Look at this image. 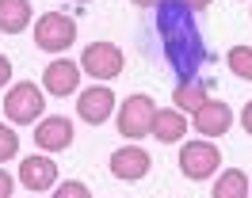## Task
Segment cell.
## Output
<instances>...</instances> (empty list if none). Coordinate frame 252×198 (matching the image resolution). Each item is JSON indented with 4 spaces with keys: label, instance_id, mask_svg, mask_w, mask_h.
<instances>
[{
    "label": "cell",
    "instance_id": "cell-1",
    "mask_svg": "<svg viewBox=\"0 0 252 198\" xmlns=\"http://www.w3.org/2000/svg\"><path fill=\"white\" fill-rule=\"evenodd\" d=\"M157 34H160L164 61L180 73V80H191L210 61V50L199 34V23H195V15L184 0H160L157 4Z\"/></svg>",
    "mask_w": 252,
    "mask_h": 198
},
{
    "label": "cell",
    "instance_id": "cell-2",
    "mask_svg": "<svg viewBox=\"0 0 252 198\" xmlns=\"http://www.w3.org/2000/svg\"><path fill=\"white\" fill-rule=\"evenodd\" d=\"M73 42H77V23H73L65 12L38 15V23H34V46H38V50L62 54V50H69Z\"/></svg>",
    "mask_w": 252,
    "mask_h": 198
},
{
    "label": "cell",
    "instance_id": "cell-3",
    "mask_svg": "<svg viewBox=\"0 0 252 198\" xmlns=\"http://www.w3.org/2000/svg\"><path fill=\"white\" fill-rule=\"evenodd\" d=\"M42 111H46V99H42V91L34 88V80L12 84L8 95H4V114L16 126H31L34 118H42Z\"/></svg>",
    "mask_w": 252,
    "mask_h": 198
},
{
    "label": "cell",
    "instance_id": "cell-4",
    "mask_svg": "<svg viewBox=\"0 0 252 198\" xmlns=\"http://www.w3.org/2000/svg\"><path fill=\"white\" fill-rule=\"evenodd\" d=\"M80 73L95 76V80H115V76L123 73V50L115 42L84 46V54H80Z\"/></svg>",
    "mask_w": 252,
    "mask_h": 198
},
{
    "label": "cell",
    "instance_id": "cell-5",
    "mask_svg": "<svg viewBox=\"0 0 252 198\" xmlns=\"http://www.w3.org/2000/svg\"><path fill=\"white\" fill-rule=\"evenodd\" d=\"M153 114H157V103L138 91V95H130L123 107H119V134L123 137H145L153 130Z\"/></svg>",
    "mask_w": 252,
    "mask_h": 198
},
{
    "label": "cell",
    "instance_id": "cell-6",
    "mask_svg": "<svg viewBox=\"0 0 252 198\" xmlns=\"http://www.w3.org/2000/svg\"><path fill=\"white\" fill-rule=\"evenodd\" d=\"M221 164V152L210 145V141H188L184 149H180V171L188 175V179H210Z\"/></svg>",
    "mask_w": 252,
    "mask_h": 198
},
{
    "label": "cell",
    "instance_id": "cell-7",
    "mask_svg": "<svg viewBox=\"0 0 252 198\" xmlns=\"http://www.w3.org/2000/svg\"><path fill=\"white\" fill-rule=\"evenodd\" d=\"M111 111H115V91H111V88H103V84H92V88L80 91L77 114L88 122V126H103V122L111 118Z\"/></svg>",
    "mask_w": 252,
    "mask_h": 198
},
{
    "label": "cell",
    "instance_id": "cell-8",
    "mask_svg": "<svg viewBox=\"0 0 252 198\" xmlns=\"http://www.w3.org/2000/svg\"><path fill=\"white\" fill-rule=\"evenodd\" d=\"M19 183L27 187V191H50L54 183H58V164L50 160L46 152H31L27 160H19Z\"/></svg>",
    "mask_w": 252,
    "mask_h": 198
},
{
    "label": "cell",
    "instance_id": "cell-9",
    "mask_svg": "<svg viewBox=\"0 0 252 198\" xmlns=\"http://www.w3.org/2000/svg\"><path fill=\"white\" fill-rule=\"evenodd\" d=\"M149 152L138 149V145H126V149H115L111 152V175L115 179H126V183H134V179H145L149 175Z\"/></svg>",
    "mask_w": 252,
    "mask_h": 198
},
{
    "label": "cell",
    "instance_id": "cell-10",
    "mask_svg": "<svg viewBox=\"0 0 252 198\" xmlns=\"http://www.w3.org/2000/svg\"><path fill=\"white\" fill-rule=\"evenodd\" d=\"M34 145L42 152H62L73 145V122L65 118V114H50V118L38 122V130H34Z\"/></svg>",
    "mask_w": 252,
    "mask_h": 198
},
{
    "label": "cell",
    "instance_id": "cell-11",
    "mask_svg": "<svg viewBox=\"0 0 252 198\" xmlns=\"http://www.w3.org/2000/svg\"><path fill=\"white\" fill-rule=\"evenodd\" d=\"M80 84V65L69 57H58L50 61L46 69H42V88L50 91V95H73Z\"/></svg>",
    "mask_w": 252,
    "mask_h": 198
},
{
    "label": "cell",
    "instance_id": "cell-12",
    "mask_svg": "<svg viewBox=\"0 0 252 198\" xmlns=\"http://www.w3.org/2000/svg\"><path fill=\"white\" fill-rule=\"evenodd\" d=\"M229 126H233V111L221 99H206L203 111H195V130L203 137H221Z\"/></svg>",
    "mask_w": 252,
    "mask_h": 198
},
{
    "label": "cell",
    "instance_id": "cell-13",
    "mask_svg": "<svg viewBox=\"0 0 252 198\" xmlns=\"http://www.w3.org/2000/svg\"><path fill=\"white\" fill-rule=\"evenodd\" d=\"M149 134L157 137V141H164V145L180 141V137L188 134V118H184V111H157V114H153V130H149Z\"/></svg>",
    "mask_w": 252,
    "mask_h": 198
},
{
    "label": "cell",
    "instance_id": "cell-14",
    "mask_svg": "<svg viewBox=\"0 0 252 198\" xmlns=\"http://www.w3.org/2000/svg\"><path fill=\"white\" fill-rule=\"evenodd\" d=\"M31 23V0H0V30L19 34Z\"/></svg>",
    "mask_w": 252,
    "mask_h": 198
},
{
    "label": "cell",
    "instance_id": "cell-15",
    "mask_svg": "<svg viewBox=\"0 0 252 198\" xmlns=\"http://www.w3.org/2000/svg\"><path fill=\"white\" fill-rule=\"evenodd\" d=\"M172 99H176V111L195 114V111H203V107H206L210 95H206V84H203V80H195V76H191V80H180V84H176Z\"/></svg>",
    "mask_w": 252,
    "mask_h": 198
},
{
    "label": "cell",
    "instance_id": "cell-16",
    "mask_svg": "<svg viewBox=\"0 0 252 198\" xmlns=\"http://www.w3.org/2000/svg\"><path fill=\"white\" fill-rule=\"evenodd\" d=\"M210 198H249V175L241 168H225L218 175V183H214Z\"/></svg>",
    "mask_w": 252,
    "mask_h": 198
},
{
    "label": "cell",
    "instance_id": "cell-17",
    "mask_svg": "<svg viewBox=\"0 0 252 198\" xmlns=\"http://www.w3.org/2000/svg\"><path fill=\"white\" fill-rule=\"evenodd\" d=\"M225 65H229L241 80H252V46H233V50L225 54Z\"/></svg>",
    "mask_w": 252,
    "mask_h": 198
},
{
    "label": "cell",
    "instance_id": "cell-18",
    "mask_svg": "<svg viewBox=\"0 0 252 198\" xmlns=\"http://www.w3.org/2000/svg\"><path fill=\"white\" fill-rule=\"evenodd\" d=\"M16 152H19V134L0 122V164L4 160H16Z\"/></svg>",
    "mask_w": 252,
    "mask_h": 198
},
{
    "label": "cell",
    "instance_id": "cell-19",
    "mask_svg": "<svg viewBox=\"0 0 252 198\" xmlns=\"http://www.w3.org/2000/svg\"><path fill=\"white\" fill-rule=\"evenodd\" d=\"M54 198H92V191H88L80 179H69V183H62V187L54 191Z\"/></svg>",
    "mask_w": 252,
    "mask_h": 198
},
{
    "label": "cell",
    "instance_id": "cell-20",
    "mask_svg": "<svg viewBox=\"0 0 252 198\" xmlns=\"http://www.w3.org/2000/svg\"><path fill=\"white\" fill-rule=\"evenodd\" d=\"M12 191H16V183H12V175L0 168V198H12Z\"/></svg>",
    "mask_w": 252,
    "mask_h": 198
},
{
    "label": "cell",
    "instance_id": "cell-21",
    "mask_svg": "<svg viewBox=\"0 0 252 198\" xmlns=\"http://www.w3.org/2000/svg\"><path fill=\"white\" fill-rule=\"evenodd\" d=\"M8 80H12V61H8L4 54H0V88H4Z\"/></svg>",
    "mask_w": 252,
    "mask_h": 198
},
{
    "label": "cell",
    "instance_id": "cell-22",
    "mask_svg": "<svg viewBox=\"0 0 252 198\" xmlns=\"http://www.w3.org/2000/svg\"><path fill=\"white\" fill-rule=\"evenodd\" d=\"M241 126H245V130H249V134H252V99H249V107L241 111Z\"/></svg>",
    "mask_w": 252,
    "mask_h": 198
},
{
    "label": "cell",
    "instance_id": "cell-23",
    "mask_svg": "<svg viewBox=\"0 0 252 198\" xmlns=\"http://www.w3.org/2000/svg\"><path fill=\"white\" fill-rule=\"evenodd\" d=\"M184 4H188L191 12H199V8H210V0H184Z\"/></svg>",
    "mask_w": 252,
    "mask_h": 198
},
{
    "label": "cell",
    "instance_id": "cell-24",
    "mask_svg": "<svg viewBox=\"0 0 252 198\" xmlns=\"http://www.w3.org/2000/svg\"><path fill=\"white\" fill-rule=\"evenodd\" d=\"M130 4H138V8H157L160 0H130Z\"/></svg>",
    "mask_w": 252,
    "mask_h": 198
},
{
    "label": "cell",
    "instance_id": "cell-25",
    "mask_svg": "<svg viewBox=\"0 0 252 198\" xmlns=\"http://www.w3.org/2000/svg\"><path fill=\"white\" fill-rule=\"evenodd\" d=\"M77 4H88V0H77Z\"/></svg>",
    "mask_w": 252,
    "mask_h": 198
}]
</instances>
